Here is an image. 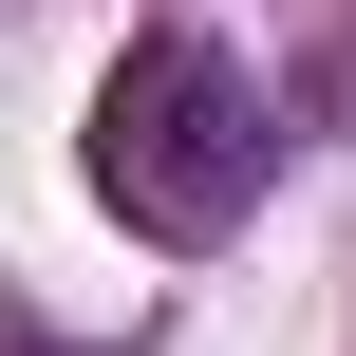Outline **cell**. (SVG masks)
I'll list each match as a JSON object with an SVG mask.
<instances>
[{"label":"cell","mask_w":356,"mask_h":356,"mask_svg":"<svg viewBox=\"0 0 356 356\" xmlns=\"http://www.w3.org/2000/svg\"><path fill=\"white\" fill-rule=\"evenodd\" d=\"M263 169H282V113H263L188 19L94 75V188H113L131 244H225V225L263 207Z\"/></svg>","instance_id":"cell-1"}]
</instances>
